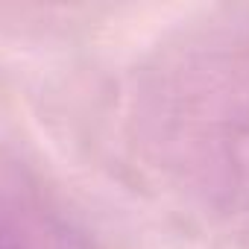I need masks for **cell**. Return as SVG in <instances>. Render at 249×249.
Instances as JSON below:
<instances>
[]
</instances>
